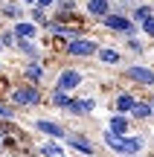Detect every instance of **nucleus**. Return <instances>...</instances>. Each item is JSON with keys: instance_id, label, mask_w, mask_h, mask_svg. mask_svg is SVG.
<instances>
[{"instance_id": "obj_9", "label": "nucleus", "mask_w": 154, "mask_h": 157, "mask_svg": "<svg viewBox=\"0 0 154 157\" xmlns=\"http://www.w3.org/2000/svg\"><path fill=\"white\" fill-rule=\"evenodd\" d=\"M44 29H47V32H50L55 41H64V44H67V41H73V38H81V35H87L81 23H61V21H50Z\"/></svg>"}, {"instance_id": "obj_3", "label": "nucleus", "mask_w": 154, "mask_h": 157, "mask_svg": "<svg viewBox=\"0 0 154 157\" xmlns=\"http://www.w3.org/2000/svg\"><path fill=\"white\" fill-rule=\"evenodd\" d=\"M96 26H99V29H105V32H108L111 38H116V41L131 38V35H137V32H140L137 23H134L128 15H119V12H111V15H105L102 21H96Z\"/></svg>"}, {"instance_id": "obj_31", "label": "nucleus", "mask_w": 154, "mask_h": 157, "mask_svg": "<svg viewBox=\"0 0 154 157\" xmlns=\"http://www.w3.org/2000/svg\"><path fill=\"white\" fill-rule=\"evenodd\" d=\"M145 99H148V102H151V108H154V93H148V96H145Z\"/></svg>"}, {"instance_id": "obj_12", "label": "nucleus", "mask_w": 154, "mask_h": 157, "mask_svg": "<svg viewBox=\"0 0 154 157\" xmlns=\"http://www.w3.org/2000/svg\"><path fill=\"white\" fill-rule=\"evenodd\" d=\"M21 76H23V82H29V84H44L47 82V64L44 61H26L23 70H21Z\"/></svg>"}, {"instance_id": "obj_24", "label": "nucleus", "mask_w": 154, "mask_h": 157, "mask_svg": "<svg viewBox=\"0 0 154 157\" xmlns=\"http://www.w3.org/2000/svg\"><path fill=\"white\" fill-rule=\"evenodd\" d=\"M122 44H125V50L131 52V56H137V58H140V56H145V50H148V47H145L143 41L137 38V35H131V38H122Z\"/></svg>"}, {"instance_id": "obj_34", "label": "nucleus", "mask_w": 154, "mask_h": 157, "mask_svg": "<svg viewBox=\"0 0 154 157\" xmlns=\"http://www.w3.org/2000/svg\"><path fill=\"white\" fill-rule=\"evenodd\" d=\"M0 52H3V44H0Z\"/></svg>"}, {"instance_id": "obj_4", "label": "nucleus", "mask_w": 154, "mask_h": 157, "mask_svg": "<svg viewBox=\"0 0 154 157\" xmlns=\"http://www.w3.org/2000/svg\"><path fill=\"white\" fill-rule=\"evenodd\" d=\"M102 47V41L93 38V35H81V38H73L64 44V56L67 58H76V61H87V58H96V50Z\"/></svg>"}, {"instance_id": "obj_20", "label": "nucleus", "mask_w": 154, "mask_h": 157, "mask_svg": "<svg viewBox=\"0 0 154 157\" xmlns=\"http://www.w3.org/2000/svg\"><path fill=\"white\" fill-rule=\"evenodd\" d=\"M70 99H73V93H67V90H58V87H52L50 93H47V105L55 108V111H64V108L70 105Z\"/></svg>"}, {"instance_id": "obj_8", "label": "nucleus", "mask_w": 154, "mask_h": 157, "mask_svg": "<svg viewBox=\"0 0 154 157\" xmlns=\"http://www.w3.org/2000/svg\"><path fill=\"white\" fill-rule=\"evenodd\" d=\"M81 84H85V73H81L79 67H58V73H55V84H52V87L73 93V90H79Z\"/></svg>"}, {"instance_id": "obj_33", "label": "nucleus", "mask_w": 154, "mask_h": 157, "mask_svg": "<svg viewBox=\"0 0 154 157\" xmlns=\"http://www.w3.org/2000/svg\"><path fill=\"white\" fill-rule=\"evenodd\" d=\"M61 157H73V154H70V151H67V154H61Z\"/></svg>"}, {"instance_id": "obj_7", "label": "nucleus", "mask_w": 154, "mask_h": 157, "mask_svg": "<svg viewBox=\"0 0 154 157\" xmlns=\"http://www.w3.org/2000/svg\"><path fill=\"white\" fill-rule=\"evenodd\" d=\"M125 82H131L134 87H148L154 90V67H148V64H128L125 67Z\"/></svg>"}, {"instance_id": "obj_2", "label": "nucleus", "mask_w": 154, "mask_h": 157, "mask_svg": "<svg viewBox=\"0 0 154 157\" xmlns=\"http://www.w3.org/2000/svg\"><path fill=\"white\" fill-rule=\"evenodd\" d=\"M6 99L17 108V111H32V108H41L47 102L41 84H29V82H21V84H12L6 90Z\"/></svg>"}, {"instance_id": "obj_28", "label": "nucleus", "mask_w": 154, "mask_h": 157, "mask_svg": "<svg viewBox=\"0 0 154 157\" xmlns=\"http://www.w3.org/2000/svg\"><path fill=\"white\" fill-rule=\"evenodd\" d=\"M140 32H143L145 38H151V41H154V15H151V17H145V21L140 23Z\"/></svg>"}, {"instance_id": "obj_25", "label": "nucleus", "mask_w": 154, "mask_h": 157, "mask_svg": "<svg viewBox=\"0 0 154 157\" xmlns=\"http://www.w3.org/2000/svg\"><path fill=\"white\" fill-rule=\"evenodd\" d=\"M0 119H3V122H15L17 119V108L12 105L9 99H0Z\"/></svg>"}, {"instance_id": "obj_22", "label": "nucleus", "mask_w": 154, "mask_h": 157, "mask_svg": "<svg viewBox=\"0 0 154 157\" xmlns=\"http://www.w3.org/2000/svg\"><path fill=\"white\" fill-rule=\"evenodd\" d=\"M64 117H70V119H87V113H85V108H81V99L79 96H73V99H70V105L64 108Z\"/></svg>"}, {"instance_id": "obj_30", "label": "nucleus", "mask_w": 154, "mask_h": 157, "mask_svg": "<svg viewBox=\"0 0 154 157\" xmlns=\"http://www.w3.org/2000/svg\"><path fill=\"white\" fill-rule=\"evenodd\" d=\"M21 3L26 6V9H32V6H35V0H21Z\"/></svg>"}, {"instance_id": "obj_21", "label": "nucleus", "mask_w": 154, "mask_h": 157, "mask_svg": "<svg viewBox=\"0 0 154 157\" xmlns=\"http://www.w3.org/2000/svg\"><path fill=\"white\" fill-rule=\"evenodd\" d=\"M151 15H154V3H134V9H131V15H128V17L140 26V23H143L145 17H151Z\"/></svg>"}, {"instance_id": "obj_13", "label": "nucleus", "mask_w": 154, "mask_h": 157, "mask_svg": "<svg viewBox=\"0 0 154 157\" xmlns=\"http://www.w3.org/2000/svg\"><path fill=\"white\" fill-rule=\"evenodd\" d=\"M105 128H108L111 134H116V137H125V134H131L134 122H131V117H128V113H111L108 122H105Z\"/></svg>"}, {"instance_id": "obj_19", "label": "nucleus", "mask_w": 154, "mask_h": 157, "mask_svg": "<svg viewBox=\"0 0 154 157\" xmlns=\"http://www.w3.org/2000/svg\"><path fill=\"white\" fill-rule=\"evenodd\" d=\"M0 15L6 17V21H23L26 17V6L21 3V0H9V3H0Z\"/></svg>"}, {"instance_id": "obj_5", "label": "nucleus", "mask_w": 154, "mask_h": 157, "mask_svg": "<svg viewBox=\"0 0 154 157\" xmlns=\"http://www.w3.org/2000/svg\"><path fill=\"white\" fill-rule=\"evenodd\" d=\"M70 154H81V157H99V143L93 140L87 131H79V128H70L67 140H64Z\"/></svg>"}, {"instance_id": "obj_18", "label": "nucleus", "mask_w": 154, "mask_h": 157, "mask_svg": "<svg viewBox=\"0 0 154 157\" xmlns=\"http://www.w3.org/2000/svg\"><path fill=\"white\" fill-rule=\"evenodd\" d=\"M9 26H12V32H15V38H29V41H35V38H38V32H41V26H35L29 17L15 21V23H9Z\"/></svg>"}, {"instance_id": "obj_11", "label": "nucleus", "mask_w": 154, "mask_h": 157, "mask_svg": "<svg viewBox=\"0 0 154 157\" xmlns=\"http://www.w3.org/2000/svg\"><path fill=\"white\" fill-rule=\"evenodd\" d=\"M131 122L134 125H148V122H154V108H151V102L145 99V96H140L137 102H134V108H131Z\"/></svg>"}, {"instance_id": "obj_14", "label": "nucleus", "mask_w": 154, "mask_h": 157, "mask_svg": "<svg viewBox=\"0 0 154 157\" xmlns=\"http://www.w3.org/2000/svg\"><path fill=\"white\" fill-rule=\"evenodd\" d=\"M15 52L23 56L26 61H44V50H41L35 41H29V38H17L15 41Z\"/></svg>"}, {"instance_id": "obj_6", "label": "nucleus", "mask_w": 154, "mask_h": 157, "mask_svg": "<svg viewBox=\"0 0 154 157\" xmlns=\"http://www.w3.org/2000/svg\"><path fill=\"white\" fill-rule=\"evenodd\" d=\"M32 128L38 131L41 137H47V140H67V134H70V128L64 122H58V119H52V117H35L32 119Z\"/></svg>"}, {"instance_id": "obj_10", "label": "nucleus", "mask_w": 154, "mask_h": 157, "mask_svg": "<svg viewBox=\"0 0 154 157\" xmlns=\"http://www.w3.org/2000/svg\"><path fill=\"white\" fill-rule=\"evenodd\" d=\"M96 61L105 64V67H119V64H125L122 47H116V44H102V47L96 50Z\"/></svg>"}, {"instance_id": "obj_29", "label": "nucleus", "mask_w": 154, "mask_h": 157, "mask_svg": "<svg viewBox=\"0 0 154 157\" xmlns=\"http://www.w3.org/2000/svg\"><path fill=\"white\" fill-rule=\"evenodd\" d=\"M35 6H38V9H52L55 0H35Z\"/></svg>"}, {"instance_id": "obj_26", "label": "nucleus", "mask_w": 154, "mask_h": 157, "mask_svg": "<svg viewBox=\"0 0 154 157\" xmlns=\"http://www.w3.org/2000/svg\"><path fill=\"white\" fill-rule=\"evenodd\" d=\"M15 32H12V26H0V44H3V50H12L15 52Z\"/></svg>"}, {"instance_id": "obj_16", "label": "nucleus", "mask_w": 154, "mask_h": 157, "mask_svg": "<svg viewBox=\"0 0 154 157\" xmlns=\"http://www.w3.org/2000/svg\"><path fill=\"white\" fill-rule=\"evenodd\" d=\"M81 6H85L87 17H93V21H102L105 15L114 12V0H85Z\"/></svg>"}, {"instance_id": "obj_32", "label": "nucleus", "mask_w": 154, "mask_h": 157, "mask_svg": "<svg viewBox=\"0 0 154 157\" xmlns=\"http://www.w3.org/2000/svg\"><path fill=\"white\" fill-rule=\"evenodd\" d=\"M134 3H148V0H134Z\"/></svg>"}, {"instance_id": "obj_27", "label": "nucleus", "mask_w": 154, "mask_h": 157, "mask_svg": "<svg viewBox=\"0 0 154 157\" xmlns=\"http://www.w3.org/2000/svg\"><path fill=\"white\" fill-rule=\"evenodd\" d=\"M134 9V0H114V12H119V15H131Z\"/></svg>"}, {"instance_id": "obj_15", "label": "nucleus", "mask_w": 154, "mask_h": 157, "mask_svg": "<svg viewBox=\"0 0 154 157\" xmlns=\"http://www.w3.org/2000/svg\"><path fill=\"white\" fill-rule=\"evenodd\" d=\"M140 96L134 93V90H116L114 96H111V102H114V113H131L134 102H137Z\"/></svg>"}, {"instance_id": "obj_17", "label": "nucleus", "mask_w": 154, "mask_h": 157, "mask_svg": "<svg viewBox=\"0 0 154 157\" xmlns=\"http://www.w3.org/2000/svg\"><path fill=\"white\" fill-rule=\"evenodd\" d=\"M67 154V146H64L61 140H41L38 146H35V157H61Z\"/></svg>"}, {"instance_id": "obj_1", "label": "nucleus", "mask_w": 154, "mask_h": 157, "mask_svg": "<svg viewBox=\"0 0 154 157\" xmlns=\"http://www.w3.org/2000/svg\"><path fill=\"white\" fill-rule=\"evenodd\" d=\"M99 143H102L105 151H111L114 157H143L145 148H148V134L131 131V134H125V137H116V134H111L108 128H102Z\"/></svg>"}, {"instance_id": "obj_23", "label": "nucleus", "mask_w": 154, "mask_h": 157, "mask_svg": "<svg viewBox=\"0 0 154 157\" xmlns=\"http://www.w3.org/2000/svg\"><path fill=\"white\" fill-rule=\"evenodd\" d=\"M26 17H29L32 23H35V26H41V29H44L47 23L52 21V17L47 15V9H38V6H32V9H26Z\"/></svg>"}]
</instances>
